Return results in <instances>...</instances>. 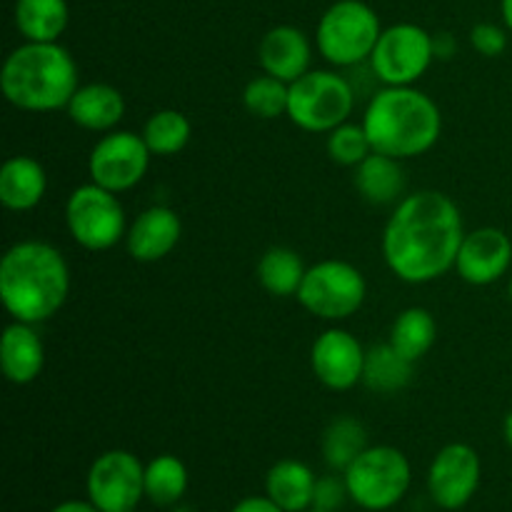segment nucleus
<instances>
[{
	"instance_id": "obj_19",
	"label": "nucleus",
	"mask_w": 512,
	"mask_h": 512,
	"mask_svg": "<svg viewBox=\"0 0 512 512\" xmlns=\"http://www.w3.org/2000/svg\"><path fill=\"white\" fill-rule=\"evenodd\" d=\"M65 110L78 128L93 130V133H110L123 120L125 98L110 83H85L75 90Z\"/></svg>"
},
{
	"instance_id": "obj_11",
	"label": "nucleus",
	"mask_w": 512,
	"mask_h": 512,
	"mask_svg": "<svg viewBox=\"0 0 512 512\" xmlns=\"http://www.w3.org/2000/svg\"><path fill=\"white\" fill-rule=\"evenodd\" d=\"M150 148L143 135L133 130H110L93 145L88 158V173L95 185L113 193L133 190L150 168Z\"/></svg>"
},
{
	"instance_id": "obj_38",
	"label": "nucleus",
	"mask_w": 512,
	"mask_h": 512,
	"mask_svg": "<svg viewBox=\"0 0 512 512\" xmlns=\"http://www.w3.org/2000/svg\"><path fill=\"white\" fill-rule=\"evenodd\" d=\"M508 298H510V303H512V275H510V283H508Z\"/></svg>"
},
{
	"instance_id": "obj_9",
	"label": "nucleus",
	"mask_w": 512,
	"mask_h": 512,
	"mask_svg": "<svg viewBox=\"0 0 512 512\" xmlns=\"http://www.w3.org/2000/svg\"><path fill=\"white\" fill-rule=\"evenodd\" d=\"M65 225L80 248L103 253L125 238V210L118 193L95 185L93 180L68 195Z\"/></svg>"
},
{
	"instance_id": "obj_27",
	"label": "nucleus",
	"mask_w": 512,
	"mask_h": 512,
	"mask_svg": "<svg viewBox=\"0 0 512 512\" xmlns=\"http://www.w3.org/2000/svg\"><path fill=\"white\" fill-rule=\"evenodd\" d=\"M365 448H368L365 425L350 415H338L335 420H330L320 438V453H323L325 465L335 473H345Z\"/></svg>"
},
{
	"instance_id": "obj_30",
	"label": "nucleus",
	"mask_w": 512,
	"mask_h": 512,
	"mask_svg": "<svg viewBox=\"0 0 512 512\" xmlns=\"http://www.w3.org/2000/svg\"><path fill=\"white\" fill-rule=\"evenodd\" d=\"M288 98L290 85L268 73L258 75L243 88L245 110L260 120H275L280 115H288Z\"/></svg>"
},
{
	"instance_id": "obj_21",
	"label": "nucleus",
	"mask_w": 512,
	"mask_h": 512,
	"mask_svg": "<svg viewBox=\"0 0 512 512\" xmlns=\"http://www.w3.org/2000/svg\"><path fill=\"white\" fill-rule=\"evenodd\" d=\"M315 483L318 475L310 470V465L285 458L278 460L265 475V495L285 512H305L313 508Z\"/></svg>"
},
{
	"instance_id": "obj_8",
	"label": "nucleus",
	"mask_w": 512,
	"mask_h": 512,
	"mask_svg": "<svg viewBox=\"0 0 512 512\" xmlns=\"http://www.w3.org/2000/svg\"><path fill=\"white\" fill-rule=\"evenodd\" d=\"M368 283L348 260H320L310 265L298 290V303L320 320H348L363 308Z\"/></svg>"
},
{
	"instance_id": "obj_31",
	"label": "nucleus",
	"mask_w": 512,
	"mask_h": 512,
	"mask_svg": "<svg viewBox=\"0 0 512 512\" xmlns=\"http://www.w3.org/2000/svg\"><path fill=\"white\" fill-rule=\"evenodd\" d=\"M328 155L333 163L343 165V168H358L370 153H373V145H370L368 133H365L363 123H343L335 130L328 133Z\"/></svg>"
},
{
	"instance_id": "obj_34",
	"label": "nucleus",
	"mask_w": 512,
	"mask_h": 512,
	"mask_svg": "<svg viewBox=\"0 0 512 512\" xmlns=\"http://www.w3.org/2000/svg\"><path fill=\"white\" fill-rule=\"evenodd\" d=\"M230 512H285L280 505H275L268 495H250L243 498L240 503H235V508Z\"/></svg>"
},
{
	"instance_id": "obj_36",
	"label": "nucleus",
	"mask_w": 512,
	"mask_h": 512,
	"mask_svg": "<svg viewBox=\"0 0 512 512\" xmlns=\"http://www.w3.org/2000/svg\"><path fill=\"white\" fill-rule=\"evenodd\" d=\"M500 13H503V25L512 35V0H503V3H500Z\"/></svg>"
},
{
	"instance_id": "obj_6",
	"label": "nucleus",
	"mask_w": 512,
	"mask_h": 512,
	"mask_svg": "<svg viewBox=\"0 0 512 512\" xmlns=\"http://www.w3.org/2000/svg\"><path fill=\"white\" fill-rule=\"evenodd\" d=\"M383 25L378 13L363 0H338L320 15L315 43L320 55L338 68L368 63Z\"/></svg>"
},
{
	"instance_id": "obj_7",
	"label": "nucleus",
	"mask_w": 512,
	"mask_h": 512,
	"mask_svg": "<svg viewBox=\"0 0 512 512\" xmlns=\"http://www.w3.org/2000/svg\"><path fill=\"white\" fill-rule=\"evenodd\" d=\"M355 108V88L333 70H308L290 83L288 118L305 133H330L348 123Z\"/></svg>"
},
{
	"instance_id": "obj_5",
	"label": "nucleus",
	"mask_w": 512,
	"mask_h": 512,
	"mask_svg": "<svg viewBox=\"0 0 512 512\" xmlns=\"http://www.w3.org/2000/svg\"><path fill=\"white\" fill-rule=\"evenodd\" d=\"M350 500L370 512H385L400 503L413 483V468L403 450L368 445L343 473Z\"/></svg>"
},
{
	"instance_id": "obj_20",
	"label": "nucleus",
	"mask_w": 512,
	"mask_h": 512,
	"mask_svg": "<svg viewBox=\"0 0 512 512\" xmlns=\"http://www.w3.org/2000/svg\"><path fill=\"white\" fill-rule=\"evenodd\" d=\"M48 190V173L30 155H13L0 168V203L13 213L38 208Z\"/></svg>"
},
{
	"instance_id": "obj_29",
	"label": "nucleus",
	"mask_w": 512,
	"mask_h": 512,
	"mask_svg": "<svg viewBox=\"0 0 512 512\" xmlns=\"http://www.w3.org/2000/svg\"><path fill=\"white\" fill-rule=\"evenodd\" d=\"M140 135H143L150 153L160 155V158H170V155H178L188 148L190 138H193V125H190L185 113L175 108H165L145 120Z\"/></svg>"
},
{
	"instance_id": "obj_1",
	"label": "nucleus",
	"mask_w": 512,
	"mask_h": 512,
	"mask_svg": "<svg viewBox=\"0 0 512 512\" xmlns=\"http://www.w3.org/2000/svg\"><path fill=\"white\" fill-rule=\"evenodd\" d=\"M463 238V215L450 195L440 190L410 193L395 205L385 225V265L403 283H433L455 270Z\"/></svg>"
},
{
	"instance_id": "obj_22",
	"label": "nucleus",
	"mask_w": 512,
	"mask_h": 512,
	"mask_svg": "<svg viewBox=\"0 0 512 512\" xmlns=\"http://www.w3.org/2000/svg\"><path fill=\"white\" fill-rule=\"evenodd\" d=\"M400 163L403 160L373 150L358 168H353V183L360 198L373 205L400 203L405 190V170Z\"/></svg>"
},
{
	"instance_id": "obj_15",
	"label": "nucleus",
	"mask_w": 512,
	"mask_h": 512,
	"mask_svg": "<svg viewBox=\"0 0 512 512\" xmlns=\"http://www.w3.org/2000/svg\"><path fill=\"white\" fill-rule=\"evenodd\" d=\"M512 265V240L500 228H478L473 233H465L463 245L455 258V273L470 285L498 283L503 275H508Z\"/></svg>"
},
{
	"instance_id": "obj_17",
	"label": "nucleus",
	"mask_w": 512,
	"mask_h": 512,
	"mask_svg": "<svg viewBox=\"0 0 512 512\" xmlns=\"http://www.w3.org/2000/svg\"><path fill=\"white\" fill-rule=\"evenodd\" d=\"M310 48L308 35L295 25H275L263 35L258 45V60L263 73L283 80V83H295L310 70Z\"/></svg>"
},
{
	"instance_id": "obj_25",
	"label": "nucleus",
	"mask_w": 512,
	"mask_h": 512,
	"mask_svg": "<svg viewBox=\"0 0 512 512\" xmlns=\"http://www.w3.org/2000/svg\"><path fill=\"white\" fill-rule=\"evenodd\" d=\"M305 273L308 268H305L303 258L285 245H273L258 260V283L263 285L265 293L275 295V298L298 295Z\"/></svg>"
},
{
	"instance_id": "obj_16",
	"label": "nucleus",
	"mask_w": 512,
	"mask_h": 512,
	"mask_svg": "<svg viewBox=\"0 0 512 512\" xmlns=\"http://www.w3.org/2000/svg\"><path fill=\"white\" fill-rule=\"evenodd\" d=\"M180 235H183L180 215L168 205H153L133 220L125 233V248L138 263H158L178 248Z\"/></svg>"
},
{
	"instance_id": "obj_23",
	"label": "nucleus",
	"mask_w": 512,
	"mask_h": 512,
	"mask_svg": "<svg viewBox=\"0 0 512 512\" xmlns=\"http://www.w3.org/2000/svg\"><path fill=\"white\" fill-rule=\"evenodd\" d=\"M70 20L68 0H18L15 28L30 43H58Z\"/></svg>"
},
{
	"instance_id": "obj_12",
	"label": "nucleus",
	"mask_w": 512,
	"mask_h": 512,
	"mask_svg": "<svg viewBox=\"0 0 512 512\" xmlns=\"http://www.w3.org/2000/svg\"><path fill=\"white\" fill-rule=\"evenodd\" d=\"M85 485L100 512L138 510L145 498V465L128 450H108L93 460Z\"/></svg>"
},
{
	"instance_id": "obj_26",
	"label": "nucleus",
	"mask_w": 512,
	"mask_h": 512,
	"mask_svg": "<svg viewBox=\"0 0 512 512\" xmlns=\"http://www.w3.org/2000/svg\"><path fill=\"white\" fill-rule=\"evenodd\" d=\"M415 363L405 360L390 343L373 345L365 353L363 385L378 395H395L408 388Z\"/></svg>"
},
{
	"instance_id": "obj_18",
	"label": "nucleus",
	"mask_w": 512,
	"mask_h": 512,
	"mask_svg": "<svg viewBox=\"0 0 512 512\" xmlns=\"http://www.w3.org/2000/svg\"><path fill=\"white\" fill-rule=\"evenodd\" d=\"M0 368L8 383L30 385L45 368V345L35 325L13 320L0 338Z\"/></svg>"
},
{
	"instance_id": "obj_37",
	"label": "nucleus",
	"mask_w": 512,
	"mask_h": 512,
	"mask_svg": "<svg viewBox=\"0 0 512 512\" xmlns=\"http://www.w3.org/2000/svg\"><path fill=\"white\" fill-rule=\"evenodd\" d=\"M503 438H505V443H508V448L512 450V410L505 415V420H503Z\"/></svg>"
},
{
	"instance_id": "obj_28",
	"label": "nucleus",
	"mask_w": 512,
	"mask_h": 512,
	"mask_svg": "<svg viewBox=\"0 0 512 512\" xmlns=\"http://www.w3.org/2000/svg\"><path fill=\"white\" fill-rule=\"evenodd\" d=\"M188 493V468L175 455H155L145 463V500L155 508H173Z\"/></svg>"
},
{
	"instance_id": "obj_10",
	"label": "nucleus",
	"mask_w": 512,
	"mask_h": 512,
	"mask_svg": "<svg viewBox=\"0 0 512 512\" xmlns=\"http://www.w3.org/2000/svg\"><path fill=\"white\" fill-rule=\"evenodd\" d=\"M435 58V38L415 23H395L383 28L370 70L383 85H415Z\"/></svg>"
},
{
	"instance_id": "obj_14",
	"label": "nucleus",
	"mask_w": 512,
	"mask_h": 512,
	"mask_svg": "<svg viewBox=\"0 0 512 512\" xmlns=\"http://www.w3.org/2000/svg\"><path fill=\"white\" fill-rule=\"evenodd\" d=\"M365 353L368 350L355 335L343 328H330L320 333L310 348V368L320 385L335 393H345L363 383Z\"/></svg>"
},
{
	"instance_id": "obj_2",
	"label": "nucleus",
	"mask_w": 512,
	"mask_h": 512,
	"mask_svg": "<svg viewBox=\"0 0 512 512\" xmlns=\"http://www.w3.org/2000/svg\"><path fill=\"white\" fill-rule=\"evenodd\" d=\"M70 295V268L45 240H20L0 260V300L20 323L53 318Z\"/></svg>"
},
{
	"instance_id": "obj_3",
	"label": "nucleus",
	"mask_w": 512,
	"mask_h": 512,
	"mask_svg": "<svg viewBox=\"0 0 512 512\" xmlns=\"http://www.w3.org/2000/svg\"><path fill=\"white\" fill-rule=\"evenodd\" d=\"M375 153L410 160L435 148L443 133L438 103L413 85H385L370 98L363 115Z\"/></svg>"
},
{
	"instance_id": "obj_39",
	"label": "nucleus",
	"mask_w": 512,
	"mask_h": 512,
	"mask_svg": "<svg viewBox=\"0 0 512 512\" xmlns=\"http://www.w3.org/2000/svg\"><path fill=\"white\" fill-rule=\"evenodd\" d=\"M305 512H323V510H315V508H310V510H305Z\"/></svg>"
},
{
	"instance_id": "obj_13",
	"label": "nucleus",
	"mask_w": 512,
	"mask_h": 512,
	"mask_svg": "<svg viewBox=\"0 0 512 512\" xmlns=\"http://www.w3.org/2000/svg\"><path fill=\"white\" fill-rule=\"evenodd\" d=\"M483 480V463L473 445L450 443L438 450L428 470V493L443 510H463Z\"/></svg>"
},
{
	"instance_id": "obj_24",
	"label": "nucleus",
	"mask_w": 512,
	"mask_h": 512,
	"mask_svg": "<svg viewBox=\"0 0 512 512\" xmlns=\"http://www.w3.org/2000/svg\"><path fill=\"white\" fill-rule=\"evenodd\" d=\"M438 340V320L425 308H408L390 325L388 343L410 363H418Z\"/></svg>"
},
{
	"instance_id": "obj_4",
	"label": "nucleus",
	"mask_w": 512,
	"mask_h": 512,
	"mask_svg": "<svg viewBox=\"0 0 512 512\" xmlns=\"http://www.w3.org/2000/svg\"><path fill=\"white\" fill-rule=\"evenodd\" d=\"M80 88L78 65L60 43H30L13 50L0 70V90L13 108L53 113L68 108Z\"/></svg>"
},
{
	"instance_id": "obj_35",
	"label": "nucleus",
	"mask_w": 512,
	"mask_h": 512,
	"mask_svg": "<svg viewBox=\"0 0 512 512\" xmlns=\"http://www.w3.org/2000/svg\"><path fill=\"white\" fill-rule=\"evenodd\" d=\"M50 512H100L90 500H65V503L55 505Z\"/></svg>"
},
{
	"instance_id": "obj_40",
	"label": "nucleus",
	"mask_w": 512,
	"mask_h": 512,
	"mask_svg": "<svg viewBox=\"0 0 512 512\" xmlns=\"http://www.w3.org/2000/svg\"><path fill=\"white\" fill-rule=\"evenodd\" d=\"M128 512H138V510H128Z\"/></svg>"
},
{
	"instance_id": "obj_33",
	"label": "nucleus",
	"mask_w": 512,
	"mask_h": 512,
	"mask_svg": "<svg viewBox=\"0 0 512 512\" xmlns=\"http://www.w3.org/2000/svg\"><path fill=\"white\" fill-rule=\"evenodd\" d=\"M345 500H350L348 485H345L343 473L340 475H323L315 483V498L313 508L323 512H338L345 505Z\"/></svg>"
},
{
	"instance_id": "obj_32",
	"label": "nucleus",
	"mask_w": 512,
	"mask_h": 512,
	"mask_svg": "<svg viewBox=\"0 0 512 512\" xmlns=\"http://www.w3.org/2000/svg\"><path fill=\"white\" fill-rule=\"evenodd\" d=\"M470 45L483 58H498L508 48V28L498 23H478L470 30Z\"/></svg>"
}]
</instances>
